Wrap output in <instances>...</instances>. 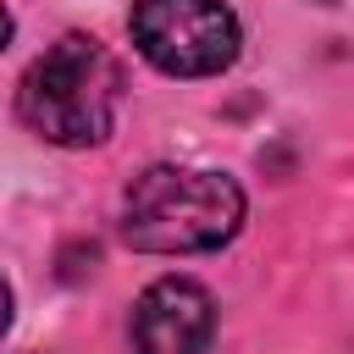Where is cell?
<instances>
[{
	"instance_id": "4",
	"label": "cell",
	"mask_w": 354,
	"mask_h": 354,
	"mask_svg": "<svg viewBox=\"0 0 354 354\" xmlns=\"http://www.w3.org/2000/svg\"><path fill=\"white\" fill-rule=\"evenodd\" d=\"M127 337H133V354H216L221 304L199 277L160 271L138 288L127 310Z\"/></svg>"
},
{
	"instance_id": "2",
	"label": "cell",
	"mask_w": 354,
	"mask_h": 354,
	"mask_svg": "<svg viewBox=\"0 0 354 354\" xmlns=\"http://www.w3.org/2000/svg\"><path fill=\"white\" fill-rule=\"evenodd\" d=\"M127 100V66L122 55L83 28L55 33L17 77L11 116L50 149H100L116 133Z\"/></svg>"
},
{
	"instance_id": "3",
	"label": "cell",
	"mask_w": 354,
	"mask_h": 354,
	"mask_svg": "<svg viewBox=\"0 0 354 354\" xmlns=\"http://www.w3.org/2000/svg\"><path fill=\"white\" fill-rule=\"evenodd\" d=\"M133 55L177 83L227 77L243 55V17L232 0H133L127 11Z\"/></svg>"
},
{
	"instance_id": "1",
	"label": "cell",
	"mask_w": 354,
	"mask_h": 354,
	"mask_svg": "<svg viewBox=\"0 0 354 354\" xmlns=\"http://www.w3.org/2000/svg\"><path fill=\"white\" fill-rule=\"evenodd\" d=\"M249 227V194L221 166H183L155 160L127 177L116 199V238L133 254L155 260H194L221 254Z\"/></svg>"
},
{
	"instance_id": "5",
	"label": "cell",
	"mask_w": 354,
	"mask_h": 354,
	"mask_svg": "<svg viewBox=\"0 0 354 354\" xmlns=\"http://www.w3.org/2000/svg\"><path fill=\"white\" fill-rule=\"evenodd\" d=\"M310 6H326V11H332V6H343V0H310Z\"/></svg>"
}]
</instances>
